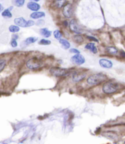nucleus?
Segmentation results:
<instances>
[{
	"instance_id": "obj_1",
	"label": "nucleus",
	"mask_w": 125,
	"mask_h": 144,
	"mask_svg": "<svg viewBox=\"0 0 125 144\" xmlns=\"http://www.w3.org/2000/svg\"><path fill=\"white\" fill-rule=\"evenodd\" d=\"M107 80V76L102 73H96L89 76L87 80V83L90 86L99 85Z\"/></svg>"
},
{
	"instance_id": "obj_2",
	"label": "nucleus",
	"mask_w": 125,
	"mask_h": 144,
	"mask_svg": "<svg viewBox=\"0 0 125 144\" xmlns=\"http://www.w3.org/2000/svg\"><path fill=\"white\" fill-rule=\"evenodd\" d=\"M102 92L107 95L115 93L118 90V84L114 81H107L103 85L102 88Z\"/></svg>"
},
{
	"instance_id": "obj_3",
	"label": "nucleus",
	"mask_w": 125,
	"mask_h": 144,
	"mask_svg": "<svg viewBox=\"0 0 125 144\" xmlns=\"http://www.w3.org/2000/svg\"><path fill=\"white\" fill-rule=\"evenodd\" d=\"M43 65V62L41 59L37 58H33L27 60L26 62V67L31 70H35L41 67Z\"/></svg>"
},
{
	"instance_id": "obj_4",
	"label": "nucleus",
	"mask_w": 125,
	"mask_h": 144,
	"mask_svg": "<svg viewBox=\"0 0 125 144\" xmlns=\"http://www.w3.org/2000/svg\"><path fill=\"white\" fill-rule=\"evenodd\" d=\"M51 75L55 76H63L68 75V71L66 68H60V67H53L50 69Z\"/></svg>"
},
{
	"instance_id": "obj_5",
	"label": "nucleus",
	"mask_w": 125,
	"mask_h": 144,
	"mask_svg": "<svg viewBox=\"0 0 125 144\" xmlns=\"http://www.w3.org/2000/svg\"><path fill=\"white\" fill-rule=\"evenodd\" d=\"M71 61L77 65H81L85 63V59L81 54H76L71 58Z\"/></svg>"
},
{
	"instance_id": "obj_6",
	"label": "nucleus",
	"mask_w": 125,
	"mask_h": 144,
	"mask_svg": "<svg viewBox=\"0 0 125 144\" xmlns=\"http://www.w3.org/2000/svg\"><path fill=\"white\" fill-rule=\"evenodd\" d=\"M73 13V6L71 4H67L63 9V14L64 17L67 18H70L72 17Z\"/></svg>"
},
{
	"instance_id": "obj_7",
	"label": "nucleus",
	"mask_w": 125,
	"mask_h": 144,
	"mask_svg": "<svg viewBox=\"0 0 125 144\" xmlns=\"http://www.w3.org/2000/svg\"><path fill=\"white\" fill-rule=\"evenodd\" d=\"M69 27L71 31H73V32L76 33V34H80L81 33V29H80V28H79L77 22H76L75 20H72L70 21L69 24Z\"/></svg>"
},
{
	"instance_id": "obj_8",
	"label": "nucleus",
	"mask_w": 125,
	"mask_h": 144,
	"mask_svg": "<svg viewBox=\"0 0 125 144\" xmlns=\"http://www.w3.org/2000/svg\"><path fill=\"white\" fill-rule=\"evenodd\" d=\"M99 64L101 67L104 68H111L113 67V63L111 60L106 59H101L99 60Z\"/></svg>"
},
{
	"instance_id": "obj_9",
	"label": "nucleus",
	"mask_w": 125,
	"mask_h": 144,
	"mask_svg": "<svg viewBox=\"0 0 125 144\" xmlns=\"http://www.w3.org/2000/svg\"><path fill=\"white\" fill-rule=\"evenodd\" d=\"M27 7L29 10H32L33 12H37L40 10V6L39 4L37 3V2L34 1H30L27 4Z\"/></svg>"
},
{
	"instance_id": "obj_10",
	"label": "nucleus",
	"mask_w": 125,
	"mask_h": 144,
	"mask_svg": "<svg viewBox=\"0 0 125 144\" xmlns=\"http://www.w3.org/2000/svg\"><path fill=\"white\" fill-rule=\"evenodd\" d=\"M27 21H26L23 17H18V18H15L14 20V23H15V24L19 26V27L22 28L27 27Z\"/></svg>"
},
{
	"instance_id": "obj_11",
	"label": "nucleus",
	"mask_w": 125,
	"mask_h": 144,
	"mask_svg": "<svg viewBox=\"0 0 125 144\" xmlns=\"http://www.w3.org/2000/svg\"><path fill=\"white\" fill-rule=\"evenodd\" d=\"M85 77V74L83 72H75L73 75L72 79H73V81L79 82L84 80Z\"/></svg>"
},
{
	"instance_id": "obj_12",
	"label": "nucleus",
	"mask_w": 125,
	"mask_h": 144,
	"mask_svg": "<svg viewBox=\"0 0 125 144\" xmlns=\"http://www.w3.org/2000/svg\"><path fill=\"white\" fill-rule=\"evenodd\" d=\"M38 40V38L36 37H30L27 38L26 40L23 41L21 45H24V47H26V46L29 45L30 44H32V43H35L37 40Z\"/></svg>"
},
{
	"instance_id": "obj_13",
	"label": "nucleus",
	"mask_w": 125,
	"mask_h": 144,
	"mask_svg": "<svg viewBox=\"0 0 125 144\" xmlns=\"http://www.w3.org/2000/svg\"><path fill=\"white\" fill-rule=\"evenodd\" d=\"M85 48L89 50V51H90L92 53H93L94 54L97 53V52H98V49L96 47L95 43H87V44L85 46Z\"/></svg>"
},
{
	"instance_id": "obj_14",
	"label": "nucleus",
	"mask_w": 125,
	"mask_h": 144,
	"mask_svg": "<svg viewBox=\"0 0 125 144\" xmlns=\"http://www.w3.org/2000/svg\"><path fill=\"white\" fill-rule=\"evenodd\" d=\"M30 17L32 19H39L42 17H45V14L43 12H34L33 13L31 14Z\"/></svg>"
},
{
	"instance_id": "obj_15",
	"label": "nucleus",
	"mask_w": 125,
	"mask_h": 144,
	"mask_svg": "<svg viewBox=\"0 0 125 144\" xmlns=\"http://www.w3.org/2000/svg\"><path fill=\"white\" fill-rule=\"evenodd\" d=\"M40 34L45 38L50 37L51 35V31H49L47 28H42L40 29Z\"/></svg>"
},
{
	"instance_id": "obj_16",
	"label": "nucleus",
	"mask_w": 125,
	"mask_h": 144,
	"mask_svg": "<svg viewBox=\"0 0 125 144\" xmlns=\"http://www.w3.org/2000/svg\"><path fill=\"white\" fill-rule=\"evenodd\" d=\"M59 43L61 44V45L62 46V47L65 50H68L70 48L71 45L70 43V42H68V40H66V39H60V40H59Z\"/></svg>"
},
{
	"instance_id": "obj_17",
	"label": "nucleus",
	"mask_w": 125,
	"mask_h": 144,
	"mask_svg": "<svg viewBox=\"0 0 125 144\" xmlns=\"http://www.w3.org/2000/svg\"><path fill=\"white\" fill-rule=\"evenodd\" d=\"M67 2V0H55V5L58 8H62L65 6Z\"/></svg>"
},
{
	"instance_id": "obj_18",
	"label": "nucleus",
	"mask_w": 125,
	"mask_h": 144,
	"mask_svg": "<svg viewBox=\"0 0 125 144\" xmlns=\"http://www.w3.org/2000/svg\"><path fill=\"white\" fill-rule=\"evenodd\" d=\"M1 15L3 17L6 18H10L12 17V14L10 12V10H9V9H5L4 11L1 12Z\"/></svg>"
},
{
	"instance_id": "obj_19",
	"label": "nucleus",
	"mask_w": 125,
	"mask_h": 144,
	"mask_svg": "<svg viewBox=\"0 0 125 144\" xmlns=\"http://www.w3.org/2000/svg\"><path fill=\"white\" fill-rule=\"evenodd\" d=\"M13 4L17 7H22L25 4V0H13Z\"/></svg>"
},
{
	"instance_id": "obj_20",
	"label": "nucleus",
	"mask_w": 125,
	"mask_h": 144,
	"mask_svg": "<svg viewBox=\"0 0 125 144\" xmlns=\"http://www.w3.org/2000/svg\"><path fill=\"white\" fill-rule=\"evenodd\" d=\"M107 52L110 55H116L118 53V50L114 47H109L106 48Z\"/></svg>"
},
{
	"instance_id": "obj_21",
	"label": "nucleus",
	"mask_w": 125,
	"mask_h": 144,
	"mask_svg": "<svg viewBox=\"0 0 125 144\" xmlns=\"http://www.w3.org/2000/svg\"><path fill=\"white\" fill-rule=\"evenodd\" d=\"M9 30L11 32H17L20 31V27L17 25H11L9 26Z\"/></svg>"
},
{
	"instance_id": "obj_22",
	"label": "nucleus",
	"mask_w": 125,
	"mask_h": 144,
	"mask_svg": "<svg viewBox=\"0 0 125 144\" xmlns=\"http://www.w3.org/2000/svg\"><path fill=\"white\" fill-rule=\"evenodd\" d=\"M73 39H74L75 42H76L77 43H81L83 42L84 39L82 38V37L79 34H77V35H75L74 37H73Z\"/></svg>"
},
{
	"instance_id": "obj_23",
	"label": "nucleus",
	"mask_w": 125,
	"mask_h": 144,
	"mask_svg": "<svg viewBox=\"0 0 125 144\" xmlns=\"http://www.w3.org/2000/svg\"><path fill=\"white\" fill-rule=\"evenodd\" d=\"M53 34L54 37L56 38V39H57V40H60V39H61L62 36V32H60L59 30H55V31H54Z\"/></svg>"
},
{
	"instance_id": "obj_24",
	"label": "nucleus",
	"mask_w": 125,
	"mask_h": 144,
	"mask_svg": "<svg viewBox=\"0 0 125 144\" xmlns=\"http://www.w3.org/2000/svg\"><path fill=\"white\" fill-rule=\"evenodd\" d=\"M51 43V42L49 40H47V39H41L39 42V45H49Z\"/></svg>"
},
{
	"instance_id": "obj_25",
	"label": "nucleus",
	"mask_w": 125,
	"mask_h": 144,
	"mask_svg": "<svg viewBox=\"0 0 125 144\" xmlns=\"http://www.w3.org/2000/svg\"><path fill=\"white\" fill-rule=\"evenodd\" d=\"M6 65V60L1 59L0 60V71H2Z\"/></svg>"
},
{
	"instance_id": "obj_26",
	"label": "nucleus",
	"mask_w": 125,
	"mask_h": 144,
	"mask_svg": "<svg viewBox=\"0 0 125 144\" xmlns=\"http://www.w3.org/2000/svg\"><path fill=\"white\" fill-rule=\"evenodd\" d=\"M10 45H11L12 47H13V48H15V47H17V45H18V43H17V40H15V39H12L11 42H10Z\"/></svg>"
},
{
	"instance_id": "obj_27",
	"label": "nucleus",
	"mask_w": 125,
	"mask_h": 144,
	"mask_svg": "<svg viewBox=\"0 0 125 144\" xmlns=\"http://www.w3.org/2000/svg\"><path fill=\"white\" fill-rule=\"evenodd\" d=\"M70 52L74 54H80V51L76 48H71L70 50Z\"/></svg>"
},
{
	"instance_id": "obj_28",
	"label": "nucleus",
	"mask_w": 125,
	"mask_h": 144,
	"mask_svg": "<svg viewBox=\"0 0 125 144\" xmlns=\"http://www.w3.org/2000/svg\"><path fill=\"white\" fill-rule=\"evenodd\" d=\"M34 25H35V22H34L33 20H30L27 21V27H31V26H34Z\"/></svg>"
},
{
	"instance_id": "obj_29",
	"label": "nucleus",
	"mask_w": 125,
	"mask_h": 144,
	"mask_svg": "<svg viewBox=\"0 0 125 144\" xmlns=\"http://www.w3.org/2000/svg\"><path fill=\"white\" fill-rule=\"evenodd\" d=\"M36 24L37 26H43L45 24V22L43 20H39L37 22Z\"/></svg>"
},
{
	"instance_id": "obj_30",
	"label": "nucleus",
	"mask_w": 125,
	"mask_h": 144,
	"mask_svg": "<svg viewBox=\"0 0 125 144\" xmlns=\"http://www.w3.org/2000/svg\"><path fill=\"white\" fill-rule=\"evenodd\" d=\"M87 37L88 39H89V40H92V41H94V42H98V39H97L95 37H94L87 36Z\"/></svg>"
},
{
	"instance_id": "obj_31",
	"label": "nucleus",
	"mask_w": 125,
	"mask_h": 144,
	"mask_svg": "<svg viewBox=\"0 0 125 144\" xmlns=\"http://www.w3.org/2000/svg\"><path fill=\"white\" fill-rule=\"evenodd\" d=\"M18 39V35L17 34H13L12 36V39H15V40H17V39Z\"/></svg>"
},
{
	"instance_id": "obj_32",
	"label": "nucleus",
	"mask_w": 125,
	"mask_h": 144,
	"mask_svg": "<svg viewBox=\"0 0 125 144\" xmlns=\"http://www.w3.org/2000/svg\"><path fill=\"white\" fill-rule=\"evenodd\" d=\"M120 55L122 57H123V58H125V51H121Z\"/></svg>"
},
{
	"instance_id": "obj_33",
	"label": "nucleus",
	"mask_w": 125,
	"mask_h": 144,
	"mask_svg": "<svg viewBox=\"0 0 125 144\" xmlns=\"http://www.w3.org/2000/svg\"><path fill=\"white\" fill-rule=\"evenodd\" d=\"M0 6H1V10H1V12H2V10H3V7H2V5L1 4H0Z\"/></svg>"
},
{
	"instance_id": "obj_34",
	"label": "nucleus",
	"mask_w": 125,
	"mask_h": 144,
	"mask_svg": "<svg viewBox=\"0 0 125 144\" xmlns=\"http://www.w3.org/2000/svg\"><path fill=\"white\" fill-rule=\"evenodd\" d=\"M64 25H65V26H68V23H67V22H64Z\"/></svg>"
},
{
	"instance_id": "obj_35",
	"label": "nucleus",
	"mask_w": 125,
	"mask_h": 144,
	"mask_svg": "<svg viewBox=\"0 0 125 144\" xmlns=\"http://www.w3.org/2000/svg\"><path fill=\"white\" fill-rule=\"evenodd\" d=\"M31 1H34V2H38V1H40V0H31Z\"/></svg>"
},
{
	"instance_id": "obj_36",
	"label": "nucleus",
	"mask_w": 125,
	"mask_h": 144,
	"mask_svg": "<svg viewBox=\"0 0 125 144\" xmlns=\"http://www.w3.org/2000/svg\"><path fill=\"white\" fill-rule=\"evenodd\" d=\"M12 9H13V7H12V6H11V7H9V10H12Z\"/></svg>"
},
{
	"instance_id": "obj_37",
	"label": "nucleus",
	"mask_w": 125,
	"mask_h": 144,
	"mask_svg": "<svg viewBox=\"0 0 125 144\" xmlns=\"http://www.w3.org/2000/svg\"></svg>"
}]
</instances>
